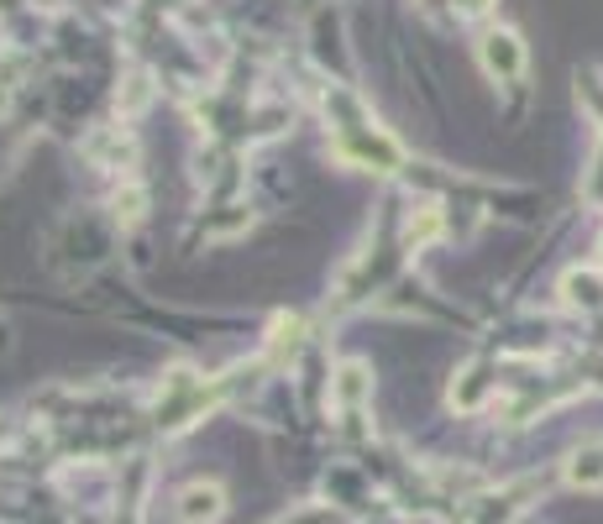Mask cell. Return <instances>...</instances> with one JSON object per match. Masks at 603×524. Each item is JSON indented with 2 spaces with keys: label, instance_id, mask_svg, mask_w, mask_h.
I'll return each instance as SVG.
<instances>
[{
  "label": "cell",
  "instance_id": "cell-2",
  "mask_svg": "<svg viewBox=\"0 0 603 524\" xmlns=\"http://www.w3.org/2000/svg\"><path fill=\"white\" fill-rule=\"evenodd\" d=\"M572 482H603V452H588L572 462Z\"/></svg>",
  "mask_w": 603,
  "mask_h": 524
},
{
  "label": "cell",
  "instance_id": "cell-3",
  "mask_svg": "<svg viewBox=\"0 0 603 524\" xmlns=\"http://www.w3.org/2000/svg\"><path fill=\"white\" fill-rule=\"evenodd\" d=\"M488 5H493V0H457V11H462V16H482Z\"/></svg>",
  "mask_w": 603,
  "mask_h": 524
},
{
  "label": "cell",
  "instance_id": "cell-1",
  "mask_svg": "<svg viewBox=\"0 0 603 524\" xmlns=\"http://www.w3.org/2000/svg\"><path fill=\"white\" fill-rule=\"evenodd\" d=\"M482 64H488V73H499V79H514V73L525 69V43L514 32H488L482 37Z\"/></svg>",
  "mask_w": 603,
  "mask_h": 524
}]
</instances>
